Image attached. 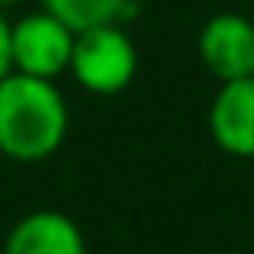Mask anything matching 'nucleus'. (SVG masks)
<instances>
[{
    "label": "nucleus",
    "instance_id": "1",
    "mask_svg": "<svg viewBox=\"0 0 254 254\" xmlns=\"http://www.w3.org/2000/svg\"><path fill=\"white\" fill-rule=\"evenodd\" d=\"M71 131V105L56 79L8 71L0 79V157L41 165L64 150Z\"/></svg>",
    "mask_w": 254,
    "mask_h": 254
},
{
    "label": "nucleus",
    "instance_id": "2",
    "mask_svg": "<svg viewBox=\"0 0 254 254\" xmlns=\"http://www.w3.org/2000/svg\"><path fill=\"white\" fill-rule=\"evenodd\" d=\"M67 75L79 90L94 97L124 94L138 75V45L127 30V23H109L75 34Z\"/></svg>",
    "mask_w": 254,
    "mask_h": 254
},
{
    "label": "nucleus",
    "instance_id": "3",
    "mask_svg": "<svg viewBox=\"0 0 254 254\" xmlns=\"http://www.w3.org/2000/svg\"><path fill=\"white\" fill-rule=\"evenodd\" d=\"M71 49L75 30H67L45 8L11 19V71L60 82L71 67Z\"/></svg>",
    "mask_w": 254,
    "mask_h": 254
},
{
    "label": "nucleus",
    "instance_id": "4",
    "mask_svg": "<svg viewBox=\"0 0 254 254\" xmlns=\"http://www.w3.org/2000/svg\"><path fill=\"white\" fill-rule=\"evenodd\" d=\"M198 60L217 82L254 75V19L243 11H213L198 30Z\"/></svg>",
    "mask_w": 254,
    "mask_h": 254
},
{
    "label": "nucleus",
    "instance_id": "5",
    "mask_svg": "<svg viewBox=\"0 0 254 254\" xmlns=\"http://www.w3.org/2000/svg\"><path fill=\"white\" fill-rule=\"evenodd\" d=\"M206 127L221 153L254 161V75L217 86L206 112Z\"/></svg>",
    "mask_w": 254,
    "mask_h": 254
},
{
    "label": "nucleus",
    "instance_id": "6",
    "mask_svg": "<svg viewBox=\"0 0 254 254\" xmlns=\"http://www.w3.org/2000/svg\"><path fill=\"white\" fill-rule=\"evenodd\" d=\"M0 254H86V236L64 209H30L8 228Z\"/></svg>",
    "mask_w": 254,
    "mask_h": 254
},
{
    "label": "nucleus",
    "instance_id": "7",
    "mask_svg": "<svg viewBox=\"0 0 254 254\" xmlns=\"http://www.w3.org/2000/svg\"><path fill=\"white\" fill-rule=\"evenodd\" d=\"M41 8L49 15H56L67 30L82 34V30H94V26L127 23L135 11V0H41Z\"/></svg>",
    "mask_w": 254,
    "mask_h": 254
},
{
    "label": "nucleus",
    "instance_id": "8",
    "mask_svg": "<svg viewBox=\"0 0 254 254\" xmlns=\"http://www.w3.org/2000/svg\"><path fill=\"white\" fill-rule=\"evenodd\" d=\"M11 71V19L0 8V79Z\"/></svg>",
    "mask_w": 254,
    "mask_h": 254
},
{
    "label": "nucleus",
    "instance_id": "9",
    "mask_svg": "<svg viewBox=\"0 0 254 254\" xmlns=\"http://www.w3.org/2000/svg\"><path fill=\"white\" fill-rule=\"evenodd\" d=\"M19 4H26V0H0V8L8 11V8H19Z\"/></svg>",
    "mask_w": 254,
    "mask_h": 254
},
{
    "label": "nucleus",
    "instance_id": "10",
    "mask_svg": "<svg viewBox=\"0 0 254 254\" xmlns=\"http://www.w3.org/2000/svg\"><path fill=\"white\" fill-rule=\"evenodd\" d=\"M209 254H236V251H209Z\"/></svg>",
    "mask_w": 254,
    "mask_h": 254
}]
</instances>
